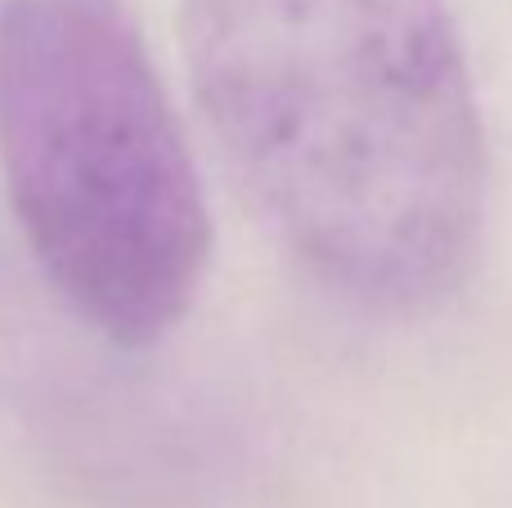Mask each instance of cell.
I'll return each mask as SVG.
<instances>
[{"label": "cell", "instance_id": "2", "mask_svg": "<svg viewBox=\"0 0 512 508\" xmlns=\"http://www.w3.org/2000/svg\"><path fill=\"white\" fill-rule=\"evenodd\" d=\"M0 180L50 288L122 347L185 320L212 225L126 0H0Z\"/></svg>", "mask_w": 512, "mask_h": 508}, {"label": "cell", "instance_id": "1", "mask_svg": "<svg viewBox=\"0 0 512 508\" xmlns=\"http://www.w3.org/2000/svg\"><path fill=\"white\" fill-rule=\"evenodd\" d=\"M189 86L283 252L373 315L468 284L486 126L450 0H180Z\"/></svg>", "mask_w": 512, "mask_h": 508}]
</instances>
